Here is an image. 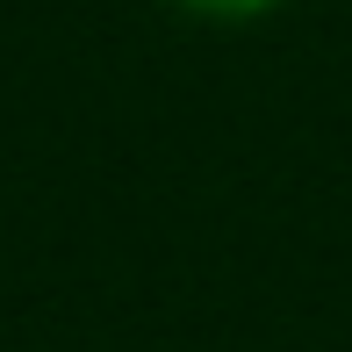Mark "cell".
<instances>
[{
	"label": "cell",
	"instance_id": "cell-1",
	"mask_svg": "<svg viewBox=\"0 0 352 352\" xmlns=\"http://www.w3.org/2000/svg\"><path fill=\"white\" fill-rule=\"evenodd\" d=\"M166 8L187 14V22H209V29H252L266 14H280L287 0H166Z\"/></svg>",
	"mask_w": 352,
	"mask_h": 352
}]
</instances>
